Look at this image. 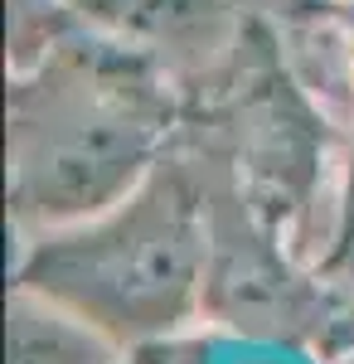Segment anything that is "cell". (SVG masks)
I'll return each mask as SVG.
<instances>
[{"label": "cell", "mask_w": 354, "mask_h": 364, "mask_svg": "<svg viewBox=\"0 0 354 364\" xmlns=\"http://www.w3.org/2000/svg\"><path fill=\"white\" fill-rule=\"evenodd\" d=\"M350 5H354V0H350Z\"/></svg>", "instance_id": "ba28073f"}, {"label": "cell", "mask_w": 354, "mask_h": 364, "mask_svg": "<svg viewBox=\"0 0 354 364\" xmlns=\"http://www.w3.org/2000/svg\"><path fill=\"white\" fill-rule=\"evenodd\" d=\"M214 214L204 311L214 326L247 340H306L316 326H335L321 277H301L291 248L277 243V228L243 199V214Z\"/></svg>", "instance_id": "3957f363"}, {"label": "cell", "mask_w": 354, "mask_h": 364, "mask_svg": "<svg viewBox=\"0 0 354 364\" xmlns=\"http://www.w3.org/2000/svg\"><path fill=\"white\" fill-rule=\"evenodd\" d=\"M354 136V132H350ZM340 204H345V224H354V141H350V161H345V175H340Z\"/></svg>", "instance_id": "52a82bcc"}, {"label": "cell", "mask_w": 354, "mask_h": 364, "mask_svg": "<svg viewBox=\"0 0 354 364\" xmlns=\"http://www.w3.org/2000/svg\"><path fill=\"white\" fill-rule=\"evenodd\" d=\"M82 29L151 58L156 68H209L238 34L233 0H58Z\"/></svg>", "instance_id": "277c9868"}, {"label": "cell", "mask_w": 354, "mask_h": 364, "mask_svg": "<svg viewBox=\"0 0 354 364\" xmlns=\"http://www.w3.org/2000/svg\"><path fill=\"white\" fill-rule=\"evenodd\" d=\"M209 233L204 185L161 156L117 204L39 228L15 262V287L58 301L127 350L165 345L204 311Z\"/></svg>", "instance_id": "7a4b0ae2"}, {"label": "cell", "mask_w": 354, "mask_h": 364, "mask_svg": "<svg viewBox=\"0 0 354 364\" xmlns=\"http://www.w3.org/2000/svg\"><path fill=\"white\" fill-rule=\"evenodd\" d=\"M151 58L87 29L20 63L10 92V199L25 228L78 224L132 195L161 161L170 97Z\"/></svg>", "instance_id": "6da1fadb"}, {"label": "cell", "mask_w": 354, "mask_h": 364, "mask_svg": "<svg viewBox=\"0 0 354 364\" xmlns=\"http://www.w3.org/2000/svg\"><path fill=\"white\" fill-rule=\"evenodd\" d=\"M316 277H321V287H326V301H330L335 326L354 336V224L340 228V238H335V248L321 257Z\"/></svg>", "instance_id": "8992f818"}, {"label": "cell", "mask_w": 354, "mask_h": 364, "mask_svg": "<svg viewBox=\"0 0 354 364\" xmlns=\"http://www.w3.org/2000/svg\"><path fill=\"white\" fill-rule=\"evenodd\" d=\"M127 345L102 336L58 301L15 287L10 296V364H127Z\"/></svg>", "instance_id": "5b68a950"}]
</instances>
